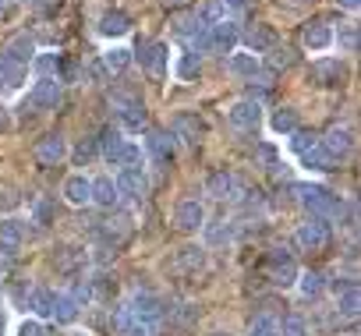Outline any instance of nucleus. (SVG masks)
Segmentation results:
<instances>
[{"mask_svg":"<svg viewBox=\"0 0 361 336\" xmlns=\"http://www.w3.org/2000/svg\"><path fill=\"white\" fill-rule=\"evenodd\" d=\"M294 195H298V202H301L312 216H319V220H326V223H333V220H340V216L347 213L343 199L333 195V192L322 188V185H294Z\"/></svg>","mask_w":361,"mask_h":336,"instance_id":"f257e3e1","label":"nucleus"},{"mask_svg":"<svg viewBox=\"0 0 361 336\" xmlns=\"http://www.w3.org/2000/svg\"><path fill=\"white\" fill-rule=\"evenodd\" d=\"M110 113L121 135H142L145 127V103L135 92H110Z\"/></svg>","mask_w":361,"mask_h":336,"instance_id":"f03ea898","label":"nucleus"},{"mask_svg":"<svg viewBox=\"0 0 361 336\" xmlns=\"http://www.w3.org/2000/svg\"><path fill=\"white\" fill-rule=\"evenodd\" d=\"M238 43H241V25H238V18H227L202 32V43L195 54H224L227 57L231 50H238Z\"/></svg>","mask_w":361,"mask_h":336,"instance_id":"7ed1b4c3","label":"nucleus"},{"mask_svg":"<svg viewBox=\"0 0 361 336\" xmlns=\"http://www.w3.org/2000/svg\"><path fill=\"white\" fill-rule=\"evenodd\" d=\"M131 64H138L152 78H163L166 75V64H170V46L163 39H145L138 50H131Z\"/></svg>","mask_w":361,"mask_h":336,"instance_id":"20e7f679","label":"nucleus"},{"mask_svg":"<svg viewBox=\"0 0 361 336\" xmlns=\"http://www.w3.org/2000/svg\"><path fill=\"white\" fill-rule=\"evenodd\" d=\"M329 241H333V227L326 223V220H319V216H308L298 230H294V244H298V251H326L329 248Z\"/></svg>","mask_w":361,"mask_h":336,"instance_id":"39448f33","label":"nucleus"},{"mask_svg":"<svg viewBox=\"0 0 361 336\" xmlns=\"http://www.w3.org/2000/svg\"><path fill=\"white\" fill-rule=\"evenodd\" d=\"M298 262H294V255L290 251H283V248H273L269 255H266V276H269V283L273 287H294L298 283Z\"/></svg>","mask_w":361,"mask_h":336,"instance_id":"423d86ee","label":"nucleus"},{"mask_svg":"<svg viewBox=\"0 0 361 336\" xmlns=\"http://www.w3.org/2000/svg\"><path fill=\"white\" fill-rule=\"evenodd\" d=\"M227 124L234 131H259V124H262V99H252V96L234 99L227 106Z\"/></svg>","mask_w":361,"mask_h":336,"instance_id":"0eeeda50","label":"nucleus"},{"mask_svg":"<svg viewBox=\"0 0 361 336\" xmlns=\"http://www.w3.org/2000/svg\"><path fill=\"white\" fill-rule=\"evenodd\" d=\"M206 195L216 202H241L245 199V185L234 170H213L206 178Z\"/></svg>","mask_w":361,"mask_h":336,"instance_id":"6e6552de","label":"nucleus"},{"mask_svg":"<svg viewBox=\"0 0 361 336\" xmlns=\"http://www.w3.org/2000/svg\"><path fill=\"white\" fill-rule=\"evenodd\" d=\"M22 241H25V220H18V216L0 220V266H11L18 259Z\"/></svg>","mask_w":361,"mask_h":336,"instance_id":"1a4fd4ad","label":"nucleus"},{"mask_svg":"<svg viewBox=\"0 0 361 336\" xmlns=\"http://www.w3.org/2000/svg\"><path fill=\"white\" fill-rule=\"evenodd\" d=\"M142 152H145V159L156 166V170H166V166L173 163V138H170L166 131L152 127V131L145 135V142H142Z\"/></svg>","mask_w":361,"mask_h":336,"instance_id":"9d476101","label":"nucleus"},{"mask_svg":"<svg viewBox=\"0 0 361 336\" xmlns=\"http://www.w3.org/2000/svg\"><path fill=\"white\" fill-rule=\"evenodd\" d=\"M64 96V82L61 78H36L29 89V106L32 110H57Z\"/></svg>","mask_w":361,"mask_h":336,"instance_id":"9b49d317","label":"nucleus"},{"mask_svg":"<svg viewBox=\"0 0 361 336\" xmlns=\"http://www.w3.org/2000/svg\"><path fill=\"white\" fill-rule=\"evenodd\" d=\"M114 185H117L121 199H131V202L145 199V192H149V178H145L142 166H121L114 174Z\"/></svg>","mask_w":361,"mask_h":336,"instance_id":"f8f14e48","label":"nucleus"},{"mask_svg":"<svg viewBox=\"0 0 361 336\" xmlns=\"http://www.w3.org/2000/svg\"><path fill=\"white\" fill-rule=\"evenodd\" d=\"M68 138L61 135V131H50V135H43L39 142H36V149H32V156H36V163L39 166H57V163H64L68 159Z\"/></svg>","mask_w":361,"mask_h":336,"instance_id":"ddd939ff","label":"nucleus"},{"mask_svg":"<svg viewBox=\"0 0 361 336\" xmlns=\"http://www.w3.org/2000/svg\"><path fill=\"white\" fill-rule=\"evenodd\" d=\"M202 131H206V124H202L199 113H173L166 135H170L173 142H180V145H199V142H202Z\"/></svg>","mask_w":361,"mask_h":336,"instance_id":"4468645a","label":"nucleus"},{"mask_svg":"<svg viewBox=\"0 0 361 336\" xmlns=\"http://www.w3.org/2000/svg\"><path fill=\"white\" fill-rule=\"evenodd\" d=\"M319 145L326 149V156L336 163V159H347L350 152H354V131L347 127V124H333L322 138H319Z\"/></svg>","mask_w":361,"mask_h":336,"instance_id":"2eb2a0df","label":"nucleus"},{"mask_svg":"<svg viewBox=\"0 0 361 336\" xmlns=\"http://www.w3.org/2000/svg\"><path fill=\"white\" fill-rule=\"evenodd\" d=\"M173 227L185 230V234H199V230L206 227V206H202L199 199L177 202V209H173Z\"/></svg>","mask_w":361,"mask_h":336,"instance_id":"dca6fc26","label":"nucleus"},{"mask_svg":"<svg viewBox=\"0 0 361 336\" xmlns=\"http://www.w3.org/2000/svg\"><path fill=\"white\" fill-rule=\"evenodd\" d=\"M61 195H64V202H68V206L85 209V206L92 202V178H85L82 170L68 174V178H64V185H61Z\"/></svg>","mask_w":361,"mask_h":336,"instance_id":"f3484780","label":"nucleus"},{"mask_svg":"<svg viewBox=\"0 0 361 336\" xmlns=\"http://www.w3.org/2000/svg\"><path fill=\"white\" fill-rule=\"evenodd\" d=\"M110 325H114V332H117V336H159V329H156V325H149V322L135 318L124 304H117V308H114Z\"/></svg>","mask_w":361,"mask_h":336,"instance_id":"a211bd4d","label":"nucleus"},{"mask_svg":"<svg viewBox=\"0 0 361 336\" xmlns=\"http://www.w3.org/2000/svg\"><path fill=\"white\" fill-rule=\"evenodd\" d=\"M241 39H245V50L248 54H255V57H262V54H269V50H276V43H280V36H276V29L273 25H252V29H241Z\"/></svg>","mask_w":361,"mask_h":336,"instance_id":"6ab92c4d","label":"nucleus"},{"mask_svg":"<svg viewBox=\"0 0 361 336\" xmlns=\"http://www.w3.org/2000/svg\"><path fill=\"white\" fill-rule=\"evenodd\" d=\"M301 46H305L308 54H326V50L333 46V25L322 22V18L308 22V25L301 29Z\"/></svg>","mask_w":361,"mask_h":336,"instance_id":"aec40b11","label":"nucleus"},{"mask_svg":"<svg viewBox=\"0 0 361 336\" xmlns=\"http://www.w3.org/2000/svg\"><path fill=\"white\" fill-rule=\"evenodd\" d=\"M96 32H99L103 39L117 43V39H124V36L131 32V18H128L124 11L110 8V11H103V15H99V22H96Z\"/></svg>","mask_w":361,"mask_h":336,"instance_id":"412c9836","label":"nucleus"},{"mask_svg":"<svg viewBox=\"0 0 361 336\" xmlns=\"http://www.w3.org/2000/svg\"><path fill=\"white\" fill-rule=\"evenodd\" d=\"M227 71L241 82H255V75L262 71V57H255L248 50H231L227 54Z\"/></svg>","mask_w":361,"mask_h":336,"instance_id":"4be33fe9","label":"nucleus"},{"mask_svg":"<svg viewBox=\"0 0 361 336\" xmlns=\"http://www.w3.org/2000/svg\"><path fill=\"white\" fill-rule=\"evenodd\" d=\"M202 237L209 248H224V244H234L238 241V220H206L202 227Z\"/></svg>","mask_w":361,"mask_h":336,"instance_id":"5701e85b","label":"nucleus"},{"mask_svg":"<svg viewBox=\"0 0 361 336\" xmlns=\"http://www.w3.org/2000/svg\"><path fill=\"white\" fill-rule=\"evenodd\" d=\"M89 206H99V209H117L121 206V192H117V185H114L110 174L92 178V202Z\"/></svg>","mask_w":361,"mask_h":336,"instance_id":"b1692460","label":"nucleus"},{"mask_svg":"<svg viewBox=\"0 0 361 336\" xmlns=\"http://www.w3.org/2000/svg\"><path fill=\"white\" fill-rule=\"evenodd\" d=\"M25 75H29V68H22L11 57L0 54V92H18L25 85Z\"/></svg>","mask_w":361,"mask_h":336,"instance_id":"393cba45","label":"nucleus"},{"mask_svg":"<svg viewBox=\"0 0 361 336\" xmlns=\"http://www.w3.org/2000/svg\"><path fill=\"white\" fill-rule=\"evenodd\" d=\"M199 269H206V248L188 244L173 255V273H199Z\"/></svg>","mask_w":361,"mask_h":336,"instance_id":"a878e982","label":"nucleus"},{"mask_svg":"<svg viewBox=\"0 0 361 336\" xmlns=\"http://www.w3.org/2000/svg\"><path fill=\"white\" fill-rule=\"evenodd\" d=\"M128 68H131V46L110 43V46L103 50V71H106V75H121V71H128Z\"/></svg>","mask_w":361,"mask_h":336,"instance_id":"bb28decb","label":"nucleus"},{"mask_svg":"<svg viewBox=\"0 0 361 336\" xmlns=\"http://www.w3.org/2000/svg\"><path fill=\"white\" fill-rule=\"evenodd\" d=\"M54 297H57V290H50V287H32V290L25 294V311H36L39 318H50V315H54Z\"/></svg>","mask_w":361,"mask_h":336,"instance_id":"cd10ccee","label":"nucleus"},{"mask_svg":"<svg viewBox=\"0 0 361 336\" xmlns=\"http://www.w3.org/2000/svg\"><path fill=\"white\" fill-rule=\"evenodd\" d=\"M199 75H202V57L199 54H192V50L177 54V61H173V78L177 82H199Z\"/></svg>","mask_w":361,"mask_h":336,"instance_id":"c85d7f7f","label":"nucleus"},{"mask_svg":"<svg viewBox=\"0 0 361 336\" xmlns=\"http://www.w3.org/2000/svg\"><path fill=\"white\" fill-rule=\"evenodd\" d=\"M4 57H11L15 64H22V68H29V61L36 57V39L29 36V32H18L11 43H8V50H4Z\"/></svg>","mask_w":361,"mask_h":336,"instance_id":"c756f323","label":"nucleus"},{"mask_svg":"<svg viewBox=\"0 0 361 336\" xmlns=\"http://www.w3.org/2000/svg\"><path fill=\"white\" fill-rule=\"evenodd\" d=\"M99 145H96V152L110 163V166H117V159H121V149H124V135L117 131V127H106L99 138H96Z\"/></svg>","mask_w":361,"mask_h":336,"instance_id":"7c9ffc66","label":"nucleus"},{"mask_svg":"<svg viewBox=\"0 0 361 336\" xmlns=\"http://www.w3.org/2000/svg\"><path fill=\"white\" fill-rule=\"evenodd\" d=\"M269 131L280 135V138L294 135V131H298V110H294V106H276L273 117H269Z\"/></svg>","mask_w":361,"mask_h":336,"instance_id":"2f4dec72","label":"nucleus"},{"mask_svg":"<svg viewBox=\"0 0 361 336\" xmlns=\"http://www.w3.org/2000/svg\"><path fill=\"white\" fill-rule=\"evenodd\" d=\"M298 159H301V166H308V170H315V174H326V170H333V159L326 156V149L315 142V145H308L305 152H298Z\"/></svg>","mask_w":361,"mask_h":336,"instance_id":"473e14b6","label":"nucleus"},{"mask_svg":"<svg viewBox=\"0 0 361 336\" xmlns=\"http://www.w3.org/2000/svg\"><path fill=\"white\" fill-rule=\"evenodd\" d=\"M29 68L36 71V78H61V57L50 50H36V57L29 61Z\"/></svg>","mask_w":361,"mask_h":336,"instance_id":"72a5a7b5","label":"nucleus"},{"mask_svg":"<svg viewBox=\"0 0 361 336\" xmlns=\"http://www.w3.org/2000/svg\"><path fill=\"white\" fill-rule=\"evenodd\" d=\"M294 287L301 290L305 301H315V297H322V290H326V276H322V273H298V283H294Z\"/></svg>","mask_w":361,"mask_h":336,"instance_id":"f704fd0d","label":"nucleus"},{"mask_svg":"<svg viewBox=\"0 0 361 336\" xmlns=\"http://www.w3.org/2000/svg\"><path fill=\"white\" fill-rule=\"evenodd\" d=\"M357 311H361V294H357V287L340 290V294H336V318H357Z\"/></svg>","mask_w":361,"mask_h":336,"instance_id":"c9c22d12","label":"nucleus"},{"mask_svg":"<svg viewBox=\"0 0 361 336\" xmlns=\"http://www.w3.org/2000/svg\"><path fill=\"white\" fill-rule=\"evenodd\" d=\"M78 301L68 294V290H57V297H54V315L50 318H57V322H75L78 318Z\"/></svg>","mask_w":361,"mask_h":336,"instance_id":"e433bc0d","label":"nucleus"},{"mask_svg":"<svg viewBox=\"0 0 361 336\" xmlns=\"http://www.w3.org/2000/svg\"><path fill=\"white\" fill-rule=\"evenodd\" d=\"M245 336H280V318L273 311H259L252 322H248V332Z\"/></svg>","mask_w":361,"mask_h":336,"instance_id":"4c0bfd02","label":"nucleus"},{"mask_svg":"<svg viewBox=\"0 0 361 336\" xmlns=\"http://www.w3.org/2000/svg\"><path fill=\"white\" fill-rule=\"evenodd\" d=\"M312 75H315L319 85H340L343 82V64L340 61H319L312 68Z\"/></svg>","mask_w":361,"mask_h":336,"instance_id":"58836bf2","label":"nucleus"},{"mask_svg":"<svg viewBox=\"0 0 361 336\" xmlns=\"http://www.w3.org/2000/svg\"><path fill=\"white\" fill-rule=\"evenodd\" d=\"M195 18L209 29V25H216V22H227L231 15H227V8H224V0H206V4L195 11Z\"/></svg>","mask_w":361,"mask_h":336,"instance_id":"ea45409f","label":"nucleus"},{"mask_svg":"<svg viewBox=\"0 0 361 336\" xmlns=\"http://www.w3.org/2000/svg\"><path fill=\"white\" fill-rule=\"evenodd\" d=\"M280 336H312V325L305 315H283L280 318Z\"/></svg>","mask_w":361,"mask_h":336,"instance_id":"a19ab883","label":"nucleus"},{"mask_svg":"<svg viewBox=\"0 0 361 336\" xmlns=\"http://www.w3.org/2000/svg\"><path fill=\"white\" fill-rule=\"evenodd\" d=\"M333 46H340L343 54H357V29L343 25L340 32H333Z\"/></svg>","mask_w":361,"mask_h":336,"instance_id":"79ce46f5","label":"nucleus"},{"mask_svg":"<svg viewBox=\"0 0 361 336\" xmlns=\"http://www.w3.org/2000/svg\"><path fill=\"white\" fill-rule=\"evenodd\" d=\"M85 262H89V255L78 251V248H64V251H61V269H64V273H71V269H85Z\"/></svg>","mask_w":361,"mask_h":336,"instance_id":"37998d69","label":"nucleus"},{"mask_svg":"<svg viewBox=\"0 0 361 336\" xmlns=\"http://www.w3.org/2000/svg\"><path fill=\"white\" fill-rule=\"evenodd\" d=\"M29 223H39V227L50 223V202H47V199H36V202L29 206Z\"/></svg>","mask_w":361,"mask_h":336,"instance_id":"c03bdc74","label":"nucleus"},{"mask_svg":"<svg viewBox=\"0 0 361 336\" xmlns=\"http://www.w3.org/2000/svg\"><path fill=\"white\" fill-rule=\"evenodd\" d=\"M287 138H290V149H294V152H305L308 145H315V142H319L312 131H301V127H298L294 135H287Z\"/></svg>","mask_w":361,"mask_h":336,"instance_id":"a18cd8bd","label":"nucleus"},{"mask_svg":"<svg viewBox=\"0 0 361 336\" xmlns=\"http://www.w3.org/2000/svg\"><path fill=\"white\" fill-rule=\"evenodd\" d=\"M92 156H96V138H89V142H82V145L75 149V163H82V166H85Z\"/></svg>","mask_w":361,"mask_h":336,"instance_id":"49530a36","label":"nucleus"},{"mask_svg":"<svg viewBox=\"0 0 361 336\" xmlns=\"http://www.w3.org/2000/svg\"><path fill=\"white\" fill-rule=\"evenodd\" d=\"M18 336H47V332H43V322L39 318H25L18 325Z\"/></svg>","mask_w":361,"mask_h":336,"instance_id":"de8ad7c7","label":"nucleus"},{"mask_svg":"<svg viewBox=\"0 0 361 336\" xmlns=\"http://www.w3.org/2000/svg\"><path fill=\"white\" fill-rule=\"evenodd\" d=\"M273 64H276V68H290V64H294V50H290V46H283V50H276V57H273Z\"/></svg>","mask_w":361,"mask_h":336,"instance_id":"09e8293b","label":"nucleus"},{"mask_svg":"<svg viewBox=\"0 0 361 336\" xmlns=\"http://www.w3.org/2000/svg\"><path fill=\"white\" fill-rule=\"evenodd\" d=\"M224 8H227V15L234 18V15H241V11L248 8V0H224Z\"/></svg>","mask_w":361,"mask_h":336,"instance_id":"8fccbe9b","label":"nucleus"},{"mask_svg":"<svg viewBox=\"0 0 361 336\" xmlns=\"http://www.w3.org/2000/svg\"><path fill=\"white\" fill-rule=\"evenodd\" d=\"M347 287H357L354 276H336V280H333V294H340V290H347Z\"/></svg>","mask_w":361,"mask_h":336,"instance_id":"3c124183","label":"nucleus"},{"mask_svg":"<svg viewBox=\"0 0 361 336\" xmlns=\"http://www.w3.org/2000/svg\"><path fill=\"white\" fill-rule=\"evenodd\" d=\"M336 4H340L343 11H357V8H361V0H336Z\"/></svg>","mask_w":361,"mask_h":336,"instance_id":"603ef678","label":"nucleus"},{"mask_svg":"<svg viewBox=\"0 0 361 336\" xmlns=\"http://www.w3.org/2000/svg\"><path fill=\"white\" fill-rule=\"evenodd\" d=\"M0 332H4V290H0Z\"/></svg>","mask_w":361,"mask_h":336,"instance_id":"864d4df0","label":"nucleus"},{"mask_svg":"<svg viewBox=\"0 0 361 336\" xmlns=\"http://www.w3.org/2000/svg\"><path fill=\"white\" fill-rule=\"evenodd\" d=\"M11 4H15V0H0V11H8Z\"/></svg>","mask_w":361,"mask_h":336,"instance_id":"5fc2aeb1","label":"nucleus"},{"mask_svg":"<svg viewBox=\"0 0 361 336\" xmlns=\"http://www.w3.org/2000/svg\"><path fill=\"white\" fill-rule=\"evenodd\" d=\"M68 336H92V332H82V329H75V332H68Z\"/></svg>","mask_w":361,"mask_h":336,"instance_id":"6e6d98bb","label":"nucleus"},{"mask_svg":"<svg viewBox=\"0 0 361 336\" xmlns=\"http://www.w3.org/2000/svg\"><path fill=\"white\" fill-rule=\"evenodd\" d=\"M216 336H227V332H216Z\"/></svg>","mask_w":361,"mask_h":336,"instance_id":"4d7b16f0","label":"nucleus"},{"mask_svg":"<svg viewBox=\"0 0 361 336\" xmlns=\"http://www.w3.org/2000/svg\"><path fill=\"white\" fill-rule=\"evenodd\" d=\"M0 113H4V106H0Z\"/></svg>","mask_w":361,"mask_h":336,"instance_id":"13d9d810","label":"nucleus"}]
</instances>
